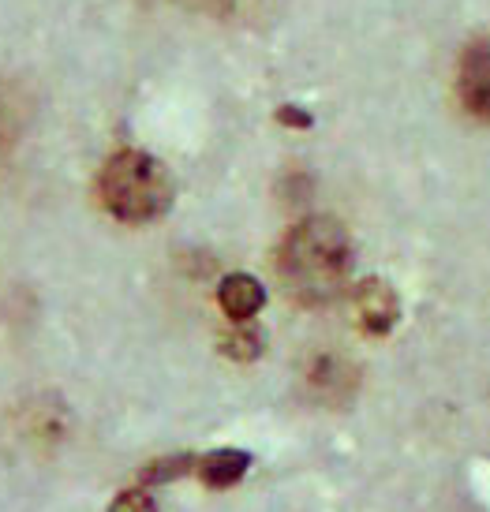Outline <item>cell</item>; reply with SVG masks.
I'll return each mask as SVG.
<instances>
[{
    "instance_id": "6da1fadb",
    "label": "cell",
    "mask_w": 490,
    "mask_h": 512,
    "mask_svg": "<svg viewBox=\"0 0 490 512\" xmlns=\"http://www.w3.org/2000/svg\"><path fill=\"white\" fill-rule=\"evenodd\" d=\"M352 240L333 217H303L277 247V277L296 303L322 307L345 292Z\"/></svg>"
},
{
    "instance_id": "7a4b0ae2",
    "label": "cell",
    "mask_w": 490,
    "mask_h": 512,
    "mask_svg": "<svg viewBox=\"0 0 490 512\" xmlns=\"http://www.w3.org/2000/svg\"><path fill=\"white\" fill-rule=\"evenodd\" d=\"M101 206L128 225L158 221L173 206V176L158 157L143 150H120L105 161L98 176Z\"/></svg>"
},
{
    "instance_id": "3957f363",
    "label": "cell",
    "mask_w": 490,
    "mask_h": 512,
    "mask_svg": "<svg viewBox=\"0 0 490 512\" xmlns=\"http://www.w3.org/2000/svg\"><path fill=\"white\" fill-rule=\"evenodd\" d=\"M457 94H461L464 113L490 124V42H472L464 49Z\"/></svg>"
},
{
    "instance_id": "277c9868",
    "label": "cell",
    "mask_w": 490,
    "mask_h": 512,
    "mask_svg": "<svg viewBox=\"0 0 490 512\" xmlns=\"http://www.w3.org/2000/svg\"><path fill=\"white\" fill-rule=\"evenodd\" d=\"M397 318H401V303H397V292H393L386 281H363L356 288V322H360L371 337H382V333H390L397 326Z\"/></svg>"
},
{
    "instance_id": "5b68a950",
    "label": "cell",
    "mask_w": 490,
    "mask_h": 512,
    "mask_svg": "<svg viewBox=\"0 0 490 512\" xmlns=\"http://www.w3.org/2000/svg\"><path fill=\"white\" fill-rule=\"evenodd\" d=\"M217 303H221V311L229 314L232 322H251L262 311V303H266V288L251 273H229L217 285Z\"/></svg>"
},
{
    "instance_id": "8992f818",
    "label": "cell",
    "mask_w": 490,
    "mask_h": 512,
    "mask_svg": "<svg viewBox=\"0 0 490 512\" xmlns=\"http://www.w3.org/2000/svg\"><path fill=\"white\" fill-rule=\"evenodd\" d=\"M307 382H311V393H315V397L337 404V400L352 397V389H356V370H352V363H345V359H337V356H318L315 363H311V370H307Z\"/></svg>"
},
{
    "instance_id": "52a82bcc",
    "label": "cell",
    "mask_w": 490,
    "mask_h": 512,
    "mask_svg": "<svg viewBox=\"0 0 490 512\" xmlns=\"http://www.w3.org/2000/svg\"><path fill=\"white\" fill-rule=\"evenodd\" d=\"M251 468V456L240 453V449H217V453L202 456L195 475H199L206 486H214V490H225V486H236L240 479L247 475Z\"/></svg>"
},
{
    "instance_id": "ba28073f",
    "label": "cell",
    "mask_w": 490,
    "mask_h": 512,
    "mask_svg": "<svg viewBox=\"0 0 490 512\" xmlns=\"http://www.w3.org/2000/svg\"><path fill=\"white\" fill-rule=\"evenodd\" d=\"M19 128H23V124H19V105H15L12 90L0 83V157L15 146Z\"/></svg>"
},
{
    "instance_id": "9c48e42d",
    "label": "cell",
    "mask_w": 490,
    "mask_h": 512,
    "mask_svg": "<svg viewBox=\"0 0 490 512\" xmlns=\"http://www.w3.org/2000/svg\"><path fill=\"white\" fill-rule=\"evenodd\" d=\"M262 352V337L259 329H251L247 322H236L229 337H225V356L232 359H255Z\"/></svg>"
},
{
    "instance_id": "30bf717a",
    "label": "cell",
    "mask_w": 490,
    "mask_h": 512,
    "mask_svg": "<svg viewBox=\"0 0 490 512\" xmlns=\"http://www.w3.org/2000/svg\"><path fill=\"white\" fill-rule=\"evenodd\" d=\"M195 468H199L195 456H165V460H158V464H150V468L143 471V483H169V479L188 475V471H195Z\"/></svg>"
},
{
    "instance_id": "8fae6325",
    "label": "cell",
    "mask_w": 490,
    "mask_h": 512,
    "mask_svg": "<svg viewBox=\"0 0 490 512\" xmlns=\"http://www.w3.org/2000/svg\"><path fill=\"white\" fill-rule=\"evenodd\" d=\"M109 512H158V509H154V498H150L146 490H124V494L109 505Z\"/></svg>"
},
{
    "instance_id": "7c38bea8",
    "label": "cell",
    "mask_w": 490,
    "mask_h": 512,
    "mask_svg": "<svg viewBox=\"0 0 490 512\" xmlns=\"http://www.w3.org/2000/svg\"><path fill=\"white\" fill-rule=\"evenodd\" d=\"M277 120L281 124H292V128H311V116L296 109V105H285V109H277Z\"/></svg>"
}]
</instances>
